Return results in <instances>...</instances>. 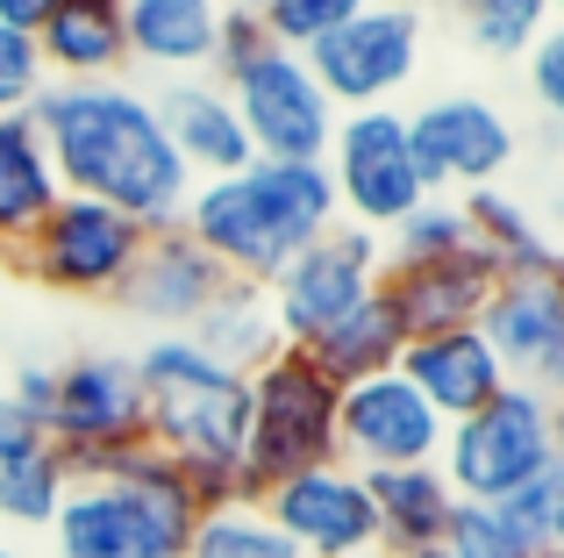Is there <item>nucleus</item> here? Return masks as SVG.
I'll list each match as a JSON object with an SVG mask.
<instances>
[{
	"label": "nucleus",
	"mask_w": 564,
	"mask_h": 558,
	"mask_svg": "<svg viewBox=\"0 0 564 558\" xmlns=\"http://www.w3.org/2000/svg\"><path fill=\"white\" fill-rule=\"evenodd\" d=\"M43 151L57 165V186L86 201L122 208L137 229H180L186 201H193V172L180 165L172 137L158 129V108L143 86L129 79H94V86H65L51 79L29 100Z\"/></svg>",
	"instance_id": "obj_1"
},
{
	"label": "nucleus",
	"mask_w": 564,
	"mask_h": 558,
	"mask_svg": "<svg viewBox=\"0 0 564 558\" xmlns=\"http://www.w3.org/2000/svg\"><path fill=\"white\" fill-rule=\"evenodd\" d=\"M336 223V186L322 165H272L250 158L243 172L193 180V201L180 229L243 287H272L286 258H301Z\"/></svg>",
	"instance_id": "obj_2"
},
{
	"label": "nucleus",
	"mask_w": 564,
	"mask_h": 558,
	"mask_svg": "<svg viewBox=\"0 0 564 558\" xmlns=\"http://www.w3.org/2000/svg\"><path fill=\"white\" fill-rule=\"evenodd\" d=\"M200 523L180 459L143 437L100 459L86 487H72L51 516L57 558H186V537Z\"/></svg>",
	"instance_id": "obj_3"
},
{
	"label": "nucleus",
	"mask_w": 564,
	"mask_h": 558,
	"mask_svg": "<svg viewBox=\"0 0 564 558\" xmlns=\"http://www.w3.org/2000/svg\"><path fill=\"white\" fill-rule=\"evenodd\" d=\"M143 437L180 465H243V416L250 379L215 365L193 336H151L137 351Z\"/></svg>",
	"instance_id": "obj_4"
},
{
	"label": "nucleus",
	"mask_w": 564,
	"mask_h": 558,
	"mask_svg": "<svg viewBox=\"0 0 564 558\" xmlns=\"http://www.w3.org/2000/svg\"><path fill=\"white\" fill-rule=\"evenodd\" d=\"M336 379L307 358L301 344H279L250 373V416H243V487L250 502L293 473L336 465Z\"/></svg>",
	"instance_id": "obj_5"
},
{
	"label": "nucleus",
	"mask_w": 564,
	"mask_h": 558,
	"mask_svg": "<svg viewBox=\"0 0 564 558\" xmlns=\"http://www.w3.org/2000/svg\"><path fill=\"white\" fill-rule=\"evenodd\" d=\"M551 465H557V408L543 387H514V379L479 416L451 422L436 451V473L451 480L457 502H500Z\"/></svg>",
	"instance_id": "obj_6"
},
{
	"label": "nucleus",
	"mask_w": 564,
	"mask_h": 558,
	"mask_svg": "<svg viewBox=\"0 0 564 558\" xmlns=\"http://www.w3.org/2000/svg\"><path fill=\"white\" fill-rule=\"evenodd\" d=\"M43 437L65 459V480L86 487L100 459L122 444H143V394L137 365L122 351H79V358L51 365V408H43Z\"/></svg>",
	"instance_id": "obj_7"
},
{
	"label": "nucleus",
	"mask_w": 564,
	"mask_h": 558,
	"mask_svg": "<svg viewBox=\"0 0 564 558\" xmlns=\"http://www.w3.org/2000/svg\"><path fill=\"white\" fill-rule=\"evenodd\" d=\"M322 172H329V186H336V223H358V229H372V237L400 229L429 201L422 172H414V151H408V115L400 108L336 115Z\"/></svg>",
	"instance_id": "obj_8"
},
{
	"label": "nucleus",
	"mask_w": 564,
	"mask_h": 558,
	"mask_svg": "<svg viewBox=\"0 0 564 558\" xmlns=\"http://www.w3.org/2000/svg\"><path fill=\"white\" fill-rule=\"evenodd\" d=\"M379 266H386V237H372V229H358V223H329L301 258H286V266L272 272V287H264L279 344L307 351L322 330L358 315L379 287Z\"/></svg>",
	"instance_id": "obj_9"
},
{
	"label": "nucleus",
	"mask_w": 564,
	"mask_h": 558,
	"mask_svg": "<svg viewBox=\"0 0 564 558\" xmlns=\"http://www.w3.org/2000/svg\"><path fill=\"white\" fill-rule=\"evenodd\" d=\"M143 237H151V229H137L122 208H108V201L57 194V208L29 229L14 266L36 279V287L72 293V301H115L129 266H137V251H143Z\"/></svg>",
	"instance_id": "obj_10"
},
{
	"label": "nucleus",
	"mask_w": 564,
	"mask_h": 558,
	"mask_svg": "<svg viewBox=\"0 0 564 558\" xmlns=\"http://www.w3.org/2000/svg\"><path fill=\"white\" fill-rule=\"evenodd\" d=\"M250 137V158H272V165H322L329 158V137H336V108L329 94L315 86L301 51H264L243 79L221 86Z\"/></svg>",
	"instance_id": "obj_11"
},
{
	"label": "nucleus",
	"mask_w": 564,
	"mask_h": 558,
	"mask_svg": "<svg viewBox=\"0 0 564 558\" xmlns=\"http://www.w3.org/2000/svg\"><path fill=\"white\" fill-rule=\"evenodd\" d=\"M307 72L329 94L336 115L358 108H393V94L422 72V14L400 8H358L350 22H336L322 43H307Z\"/></svg>",
	"instance_id": "obj_12"
},
{
	"label": "nucleus",
	"mask_w": 564,
	"mask_h": 558,
	"mask_svg": "<svg viewBox=\"0 0 564 558\" xmlns=\"http://www.w3.org/2000/svg\"><path fill=\"white\" fill-rule=\"evenodd\" d=\"M408 151L429 194H451V186L471 194V186H494L514 165L522 137L486 94H436L429 108L408 115Z\"/></svg>",
	"instance_id": "obj_13"
},
{
	"label": "nucleus",
	"mask_w": 564,
	"mask_h": 558,
	"mask_svg": "<svg viewBox=\"0 0 564 558\" xmlns=\"http://www.w3.org/2000/svg\"><path fill=\"white\" fill-rule=\"evenodd\" d=\"M443 416L400 373H372L336 394V465L350 473H393V465H436Z\"/></svg>",
	"instance_id": "obj_14"
},
{
	"label": "nucleus",
	"mask_w": 564,
	"mask_h": 558,
	"mask_svg": "<svg viewBox=\"0 0 564 558\" xmlns=\"http://www.w3.org/2000/svg\"><path fill=\"white\" fill-rule=\"evenodd\" d=\"M264 523L286 537L301 558H358L379 551V523H372V494L365 473L350 465H315V473H293L264 494Z\"/></svg>",
	"instance_id": "obj_15"
},
{
	"label": "nucleus",
	"mask_w": 564,
	"mask_h": 558,
	"mask_svg": "<svg viewBox=\"0 0 564 558\" xmlns=\"http://www.w3.org/2000/svg\"><path fill=\"white\" fill-rule=\"evenodd\" d=\"M494 287H500L494 258L471 244V251H451V258H386L372 301L393 315V330L414 344V336L471 330L479 308L494 301Z\"/></svg>",
	"instance_id": "obj_16"
},
{
	"label": "nucleus",
	"mask_w": 564,
	"mask_h": 558,
	"mask_svg": "<svg viewBox=\"0 0 564 558\" xmlns=\"http://www.w3.org/2000/svg\"><path fill=\"white\" fill-rule=\"evenodd\" d=\"M471 330L494 344L500 373L514 387H557L564 373V287L557 279H500Z\"/></svg>",
	"instance_id": "obj_17"
},
{
	"label": "nucleus",
	"mask_w": 564,
	"mask_h": 558,
	"mask_svg": "<svg viewBox=\"0 0 564 558\" xmlns=\"http://www.w3.org/2000/svg\"><path fill=\"white\" fill-rule=\"evenodd\" d=\"M221 287H229V272H221L186 229H158V237H143V251H137V266H129L115 301H122L129 315H143L158 336H186Z\"/></svg>",
	"instance_id": "obj_18"
},
{
	"label": "nucleus",
	"mask_w": 564,
	"mask_h": 558,
	"mask_svg": "<svg viewBox=\"0 0 564 558\" xmlns=\"http://www.w3.org/2000/svg\"><path fill=\"white\" fill-rule=\"evenodd\" d=\"M400 379H408L414 394H422L429 408L443 416V430L465 416H479L486 401H494L500 387H508V373H500L494 344H486L479 330H443V336H414L408 351H400L393 365Z\"/></svg>",
	"instance_id": "obj_19"
},
{
	"label": "nucleus",
	"mask_w": 564,
	"mask_h": 558,
	"mask_svg": "<svg viewBox=\"0 0 564 558\" xmlns=\"http://www.w3.org/2000/svg\"><path fill=\"white\" fill-rule=\"evenodd\" d=\"M151 108H158V129L172 137V151H180V165L193 180H221V172L250 165V137L215 79H200V72L193 79H165L151 94Z\"/></svg>",
	"instance_id": "obj_20"
},
{
	"label": "nucleus",
	"mask_w": 564,
	"mask_h": 558,
	"mask_svg": "<svg viewBox=\"0 0 564 558\" xmlns=\"http://www.w3.org/2000/svg\"><path fill=\"white\" fill-rule=\"evenodd\" d=\"M43 72L65 86L122 79L129 72V36H122V0H57L36 29Z\"/></svg>",
	"instance_id": "obj_21"
},
{
	"label": "nucleus",
	"mask_w": 564,
	"mask_h": 558,
	"mask_svg": "<svg viewBox=\"0 0 564 558\" xmlns=\"http://www.w3.org/2000/svg\"><path fill=\"white\" fill-rule=\"evenodd\" d=\"M365 494H372V523H379V551L408 558L443 545L457 516V494L436 465H393V473H365Z\"/></svg>",
	"instance_id": "obj_22"
},
{
	"label": "nucleus",
	"mask_w": 564,
	"mask_h": 558,
	"mask_svg": "<svg viewBox=\"0 0 564 558\" xmlns=\"http://www.w3.org/2000/svg\"><path fill=\"white\" fill-rule=\"evenodd\" d=\"M215 22H221L215 0H122L129 65L172 72V79H193V72H207Z\"/></svg>",
	"instance_id": "obj_23"
},
{
	"label": "nucleus",
	"mask_w": 564,
	"mask_h": 558,
	"mask_svg": "<svg viewBox=\"0 0 564 558\" xmlns=\"http://www.w3.org/2000/svg\"><path fill=\"white\" fill-rule=\"evenodd\" d=\"M57 165L51 151H43L36 122H29V108H8L0 115V251H22L29 229L43 223V215L57 208Z\"/></svg>",
	"instance_id": "obj_24"
},
{
	"label": "nucleus",
	"mask_w": 564,
	"mask_h": 558,
	"mask_svg": "<svg viewBox=\"0 0 564 558\" xmlns=\"http://www.w3.org/2000/svg\"><path fill=\"white\" fill-rule=\"evenodd\" d=\"M457 208H465L471 244L494 258L500 279H557V244H551V229H543L536 215H529L522 201L508 194V186H471V194H457Z\"/></svg>",
	"instance_id": "obj_25"
},
{
	"label": "nucleus",
	"mask_w": 564,
	"mask_h": 558,
	"mask_svg": "<svg viewBox=\"0 0 564 558\" xmlns=\"http://www.w3.org/2000/svg\"><path fill=\"white\" fill-rule=\"evenodd\" d=\"M186 336H193V344H200L215 365H229V373H243V379L279 351V330H272V308H264V287H243V279H229V287L207 301V315L193 322Z\"/></svg>",
	"instance_id": "obj_26"
},
{
	"label": "nucleus",
	"mask_w": 564,
	"mask_h": 558,
	"mask_svg": "<svg viewBox=\"0 0 564 558\" xmlns=\"http://www.w3.org/2000/svg\"><path fill=\"white\" fill-rule=\"evenodd\" d=\"M400 351H408V336L393 330V315H386L379 301H365L358 315H344L336 330H322L315 344H307V358H315L336 387H358V379H372V373H393Z\"/></svg>",
	"instance_id": "obj_27"
},
{
	"label": "nucleus",
	"mask_w": 564,
	"mask_h": 558,
	"mask_svg": "<svg viewBox=\"0 0 564 558\" xmlns=\"http://www.w3.org/2000/svg\"><path fill=\"white\" fill-rule=\"evenodd\" d=\"M457 29H465V43L479 57L514 65V57H529L536 36L551 29V0H465V8H457Z\"/></svg>",
	"instance_id": "obj_28"
},
{
	"label": "nucleus",
	"mask_w": 564,
	"mask_h": 558,
	"mask_svg": "<svg viewBox=\"0 0 564 558\" xmlns=\"http://www.w3.org/2000/svg\"><path fill=\"white\" fill-rule=\"evenodd\" d=\"M65 494H72V480H65L57 444H43L36 459H22V465H0V523H14V530H51Z\"/></svg>",
	"instance_id": "obj_29"
},
{
	"label": "nucleus",
	"mask_w": 564,
	"mask_h": 558,
	"mask_svg": "<svg viewBox=\"0 0 564 558\" xmlns=\"http://www.w3.org/2000/svg\"><path fill=\"white\" fill-rule=\"evenodd\" d=\"M494 508H500V523L522 537L529 558H557V545H564V459L551 465V473L522 480L514 494H500Z\"/></svg>",
	"instance_id": "obj_30"
},
{
	"label": "nucleus",
	"mask_w": 564,
	"mask_h": 558,
	"mask_svg": "<svg viewBox=\"0 0 564 558\" xmlns=\"http://www.w3.org/2000/svg\"><path fill=\"white\" fill-rule=\"evenodd\" d=\"M186 558H301V551L264 523V508H215L193 523Z\"/></svg>",
	"instance_id": "obj_31"
},
{
	"label": "nucleus",
	"mask_w": 564,
	"mask_h": 558,
	"mask_svg": "<svg viewBox=\"0 0 564 558\" xmlns=\"http://www.w3.org/2000/svg\"><path fill=\"white\" fill-rule=\"evenodd\" d=\"M386 258H451V251H471V229H465V208L457 194H429L422 208L408 215L400 229H386Z\"/></svg>",
	"instance_id": "obj_32"
},
{
	"label": "nucleus",
	"mask_w": 564,
	"mask_h": 558,
	"mask_svg": "<svg viewBox=\"0 0 564 558\" xmlns=\"http://www.w3.org/2000/svg\"><path fill=\"white\" fill-rule=\"evenodd\" d=\"M358 8H372V0H264L258 22L279 51H307V43H322L336 22H350Z\"/></svg>",
	"instance_id": "obj_33"
},
{
	"label": "nucleus",
	"mask_w": 564,
	"mask_h": 558,
	"mask_svg": "<svg viewBox=\"0 0 564 558\" xmlns=\"http://www.w3.org/2000/svg\"><path fill=\"white\" fill-rule=\"evenodd\" d=\"M443 551H451V558H529L522 537L500 523L494 502H457L451 530H443Z\"/></svg>",
	"instance_id": "obj_34"
},
{
	"label": "nucleus",
	"mask_w": 564,
	"mask_h": 558,
	"mask_svg": "<svg viewBox=\"0 0 564 558\" xmlns=\"http://www.w3.org/2000/svg\"><path fill=\"white\" fill-rule=\"evenodd\" d=\"M264 51H272V36H264L258 14H221V22H215V51H207V72H200V79L229 86V79H243Z\"/></svg>",
	"instance_id": "obj_35"
},
{
	"label": "nucleus",
	"mask_w": 564,
	"mask_h": 558,
	"mask_svg": "<svg viewBox=\"0 0 564 558\" xmlns=\"http://www.w3.org/2000/svg\"><path fill=\"white\" fill-rule=\"evenodd\" d=\"M43 86H51V72H43L36 36H22V29L0 22V100H8V108H29Z\"/></svg>",
	"instance_id": "obj_36"
},
{
	"label": "nucleus",
	"mask_w": 564,
	"mask_h": 558,
	"mask_svg": "<svg viewBox=\"0 0 564 558\" xmlns=\"http://www.w3.org/2000/svg\"><path fill=\"white\" fill-rule=\"evenodd\" d=\"M529 94H536L543 115L564 108V36H557V29H543L536 51H529Z\"/></svg>",
	"instance_id": "obj_37"
},
{
	"label": "nucleus",
	"mask_w": 564,
	"mask_h": 558,
	"mask_svg": "<svg viewBox=\"0 0 564 558\" xmlns=\"http://www.w3.org/2000/svg\"><path fill=\"white\" fill-rule=\"evenodd\" d=\"M43 444H51V437H43V422L29 416L22 401H8V387H0V465H22V459H36Z\"/></svg>",
	"instance_id": "obj_38"
},
{
	"label": "nucleus",
	"mask_w": 564,
	"mask_h": 558,
	"mask_svg": "<svg viewBox=\"0 0 564 558\" xmlns=\"http://www.w3.org/2000/svg\"><path fill=\"white\" fill-rule=\"evenodd\" d=\"M51 8H57V0H0V22H8V29H22V36H36Z\"/></svg>",
	"instance_id": "obj_39"
},
{
	"label": "nucleus",
	"mask_w": 564,
	"mask_h": 558,
	"mask_svg": "<svg viewBox=\"0 0 564 558\" xmlns=\"http://www.w3.org/2000/svg\"><path fill=\"white\" fill-rule=\"evenodd\" d=\"M372 8H400V14H429L436 0H372Z\"/></svg>",
	"instance_id": "obj_40"
},
{
	"label": "nucleus",
	"mask_w": 564,
	"mask_h": 558,
	"mask_svg": "<svg viewBox=\"0 0 564 558\" xmlns=\"http://www.w3.org/2000/svg\"><path fill=\"white\" fill-rule=\"evenodd\" d=\"M215 8H221V14H258L264 0H215Z\"/></svg>",
	"instance_id": "obj_41"
},
{
	"label": "nucleus",
	"mask_w": 564,
	"mask_h": 558,
	"mask_svg": "<svg viewBox=\"0 0 564 558\" xmlns=\"http://www.w3.org/2000/svg\"><path fill=\"white\" fill-rule=\"evenodd\" d=\"M408 558H451V551H443V545H429V551H408Z\"/></svg>",
	"instance_id": "obj_42"
},
{
	"label": "nucleus",
	"mask_w": 564,
	"mask_h": 558,
	"mask_svg": "<svg viewBox=\"0 0 564 558\" xmlns=\"http://www.w3.org/2000/svg\"><path fill=\"white\" fill-rule=\"evenodd\" d=\"M436 8H443V14H457V8H465V0H436Z\"/></svg>",
	"instance_id": "obj_43"
},
{
	"label": "nucleus",
	"mask_w": 564,
	"mask_h": 558,
	"mask_svg": "<svg viewBox=\"0 0 564 558\" xmlns=\"http://www.w3.org/2000/svg\"><path fill=\"white\" fill-rule=\"evenodd\" d=\"M0 558H22V551H14V545H0Z\"/></svg>",
	"instance_id": "obj_44"
},
{
	"label": "nucleus",
	"mask_w": 564,
	"mask_h": 558,
	"mask_svg": "<svg viewBox=\"0 0 564 558\" xmlns=\"http://www.w3.org/2000/svg\"><path fill=\"white\" fill-rule=\"evenodd\" d=\"M358 558H386V551H358Z\"/></svg>",
	"instance_id": "obj_45"
},
{
	"label": "nucleus",
	"mask_w": 564,
	"mask_h": 558,
	"mask_svg": "<svg viewBox=\"0 0 564 558\" xmlns=\"http://www.w3.org/2000/svg\"><path fill=\"white\" fill-rule=\"evenodd\" d=\"M0 115H8V100H0Z\"/></svg>",
	"instance_id": "obj_46"
},
{
	"label": "nucleus",
	"mask_w": 564,
	"mask_h": 558,
	"mask_svg": "<svg viewBox=\"0 0 564 558\" xmlns=\"http://www.w3.org/2000/svg\"><path fill=\"white\" fill-rule=\"evenodd\" d=\"M551 8H557V0H551Z\"/></svg>",
	"instance_id": "obj_47"
}]
</instances>
